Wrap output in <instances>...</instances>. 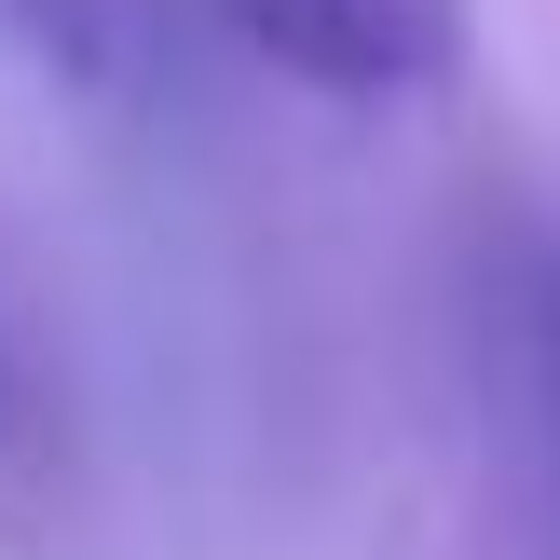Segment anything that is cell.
Instances as JSON below:
<instances>
[{
    "instance_id": "6da1fadb",
    "label": "cell",
    "mask_w": 560,
    "mask_h": 560,
    "mask_svg": "<svg viewBox=\"0 0 560 560\" xmlns=\"http://www.w3.org/2000/svg\"><path fill=\"white\" fill-rule=\"evenodd\" d=\"M219 14L260 69H288L301 96H342V109L438 96L465 69V0H219Z\"/></svg>"
},
{
    "instance_id": "7a4b0ae2",
    "label": "cell",
    "mask_w": 560,
    "mask_h": 560,
    "mask_svg": "<svg viewBox=\"0 0 560 560\" xmlns=\"http://www.w3.org/2000/svg\"><path fill=\"white\" fill-rule=\"evenodd\" d=\"M0 55L55 96H109L124 82V14L109 0H0Z\"/></svg>"
},
{
    "instance_id": "3957f363",
    "label": "cell",
    "mask_w": 560,
    "mask_h": 560,
    "mask_svg": "<svg viewBox=\"0 0 560 560\" xmlns=\"http://www.w3.org/2000/svg\"><path fill=\"white\" fill-rule=\"evenodd\" d=\"M0 383H14V355H0Z\"/></svg>"
}]
</instances>
